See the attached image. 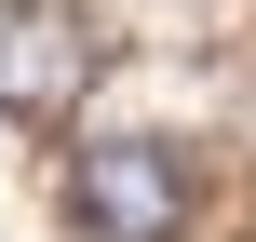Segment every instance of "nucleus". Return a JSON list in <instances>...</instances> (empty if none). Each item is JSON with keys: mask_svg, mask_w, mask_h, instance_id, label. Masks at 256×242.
I'll return each instance as SVG.
<instances>
[{"mask_svg": "<svg viewBox=\"0 0 256 242\" xmlns=\"http://www.w3.org/2000/svg\"><path fill=\"white\" fill-rule=\"evenodd\" d=\"M68 202H81L94 242H176L189 229V162H176L162 135H94L81 175H68Z\"/></svg>", "mask_w": 256, "mask_h": 242, "instance_id": "obj_1", "label": "nucleus"}, {"mask_svg": "<svg viewBox=\"0 0 256 242\" xmlns=\"http://www.w3.org/2000/svg\"><path fill=\"white\" fill-rule=\"evenodd\" d=\"M94 81L81 0H0V121H68Z\"/></svg>", "mask_w": 256, "mask_h": 242, "instance_id": "obj_2", "label": "nucleus"}]
</instances>
